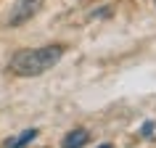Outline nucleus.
<instances>
[{
  "instance_id": "5",
  "label": "nucleus",
  "mask_w": 156,
  "mask_h": 148,
  "mask_svg": "<svg viewBox=\"0 0 156 148\" xmlns=\"http://www.w3.org/2000/svg\"><path fill=\"white\" fill-rule=\"evenodd\" d=\"M151 132H154V122H146L143 124V135H151Z\"/></svg>"
},
{
  "instance_id": "3",
  "label": "nucleus",
  "mask_w": 156,
  "mask_h": 148,
  "mask_svg": "<svg viewBox=\"0 0 156 148\" xmlns=\"http://www.w3.org/2000/svg\"><path fill=\"white\" fill-rule=\"evenodd\" d=\"M85 143H87V132H85V130H72V132L64 138L61 148H82Z\"/></svg>"
},
{
  "instance_id": "6",
  "label": "nucleus",
  "mask_w": 156,
  "mask_h": 148,
  "mask_svg": "<svg viewBox=\"0 0 156 148\" xmlns=\"http://www.w3.org/2000/svg\"><path fill=\"white\" fill-rule=\"evenodd\" d=\"M98 148H111V146H106V143H103V146H98Z\"/></svg>"
},
{
  "instance_id": "4",
  "label": "nucleus",
  "mask_w": 156,
  "mask_h": 148,
  "mask_svg": "<svg viewBox=\"0 0 156 148\" xmlns=\"http://www.w3.org/2000/svg\"><path fill=\"white\" fill-rule=\"evenodd\" d=\"M34 138H37V130H27V132H21L19 138L8 140V143H5V148H24L27 143H32Z\"/></svg>"
},
{
  "instance_id": "2",
  "label": "nucleus",
  "mask_w": 156,
  "mask_h": 148,
  "mask_svg": "<svg viewBox=\"0 0 156 148\" xmlns=\"http://www.w3.org/2000/svg\"><path fill=\"white\" fill-rule=\"evenodd\" d=\"M42 5V0H19L16 5H13V11H11V26H19V24H24V21H29V19L40 11Z\"/></svg>"
},
{
  "instance_id": "1",
  "label": "nucleus",
  "mask_w": 156,
  "mask_h": 148,
  "mask_svg": "<svg viewBox=\"0 0 156 148\" xmlns=\"http://www.w3.org/2000/svg\"><path fill=\"white\" fill-rule=\"evenodd\" d=\"M64 48L61 45H45V48H34V50H19L16 56L11 58L8 69L19 77H40L48 69L61 61Z\"/></svg>"
}]
</instances>
